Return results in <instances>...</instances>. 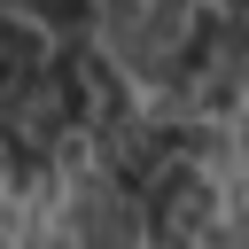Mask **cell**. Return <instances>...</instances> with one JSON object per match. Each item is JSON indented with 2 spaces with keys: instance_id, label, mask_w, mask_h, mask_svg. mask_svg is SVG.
<instances>
[{
  "instance_id": "cell-1",
  "label": "cell",
  "mask_w": 249,
  "mask_h": 249,
  "mask_svg": "<svg viewBox=\"0 0 249 249\" xmlns=\"http://www.w3.org/2000/svg\"><path fill=\"white\" fill-rule=\"evenodd\" d=\"M132 202H140V241H163V249H195V241L210 233V218H218V187H210V171L187 163V156L156 163Z\"/></svg>"
},
{
  "instance_id": "cell-2",
  "label": "cell",
  "mask_w": 249,
  "mask_h": 249,
  "mask_svg": "<svg viewBox=\"0 0 249 249\" xmlns=\"http://www.w3.org/2000/svg\"><path fill=\"white\" fill-rule=\"evenodd\" d=\"M93 47L117 62V78L163 86L171 47H179V23H171V16H156L148 0H93Z\"/></svg>"
},
{
  "instance_id": "cell-3",
  "label": "cell",
  "mask_w": 249,
  "mask_h": 249,
  "mask_svg": "<svg viewBox=\"0 0 249 249\" xmlns=\"http://www.w3.org/2000/svg\"><path fill=\"white\" fill-rule=\"evenodd\" d=\"M62 233L70 241H140V202L124 187H109L101 171H78L70 202H62Z\"/></svg>"
},
{
  "instance_id": "cell-4",
  "label": "cell",
  "mask_w": 249,
  "mask_h": 249,
  "mask_svg": "<svg viewBox=\"0 0 249 249\" xmlns=\"http://www.w3.org/2000/svg\"><path fill=\"white\" fill-rule=\"evenodd\" d=\"M23 23H39L54 47L62 39H93V0H8Z\"/></svg>"
},
{
  "instance_id": "cell-5",
  "label": "cell",
  "mask_w": 249,
  "mask_h": 249,
  "mask_svg": "<svg viewBox=\"0 0 249 249\" xmlns=\"http://www.w3.org/2000/svg\"><path fill=\"white\" fill-rule=\"evenodd\" d=\"M195 249H241V241H233V226H218V233H202Z\"/></svg>"
}]
</instances>
